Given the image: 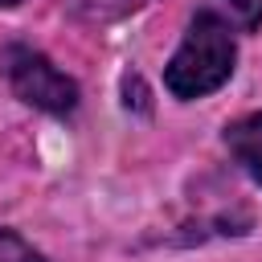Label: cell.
I'll use <instances>...</instances> for the list:
<instances>
[{
  "label": "cell",
  "instance_id": "6",
  "mask_svg": "<svg viewBox=\"0 0 262 262\" xmlns=\"http://www.w3.org/2000/svg\"><path fill=\"white\" fill-rule=\"evenodd\" d=\"M12 4H20V0H0V8H12Z\"/></svg>",
  "mask_w": 262,
  "mask_h": 262
},
{
  "label": "cell",
  "instance_id": "2",
  "mask_svg": "<svg viewBox=\"0 0 262 262\" xmlns=\"http://www.w3.org/2000/svg\"><path fill=\"white\" fill-rule=\"evenodd\" d=\"M0 74L8 78V86H12V94L20 102H29V106H37L45 115H74L78 111V98H82L78 82L70 74H61L33 45H20V41L4 45L0 49Z\"/></svg>",
  "mask_w": 262,
  "mask_h": 262
},
{
  "label": "cell",
  "instance_id": "1",
  "mask_svg": "<svg viewBox=\"0 0 262 262\" xmlns=\"http://www.w3.org/2000/svg\"><path fill=\"white\" fill-rule=\"evenodd\" d=\"M233 66H237V37H233V25L205 8L188 20L184 29V41L176 45V53L168 57L164 66V86L172 98L180 102H192V98H205L213 90H221L229 78H233Z\"/></svg>",
  "mask_w": 262,
  "mask_h": 262
},
{
  "label": "cell",
  "instance_id": "4",
  "mask_svg": "<svg viewBox=\"0 0 262 262\" xmlns=\"http://www.w3.org/2000/svg\"><path fill=\"white\" fill-rule=\"evenodd\" d=\"M0 262H45V254L33 250L16 229H4L0 225Z\"/></svg>",
  "mask_w": 262,
  "mask_h": 262
},
{
  "label": "cell",
  "instance_id": "5",
  "mask_svg": "<svg viewBox=\"0 0 262 262\" xmlns=\"http://www.w3.org/2000/svg\"><path fill=\"white\" fill-rule=\"evenodd\" d=\"M229 8L242 16L246 29H258L262 25V0H229Z\"/></svg>",
  "mask_w": 262,
  "mask_h": 262
},
{
  "label": "cell",
  "instance_id": "3",
  "mask_svg": "<svg viewBox=\"0 0 262 262\" xmlns=\"http://www.w3.org/2000/svg\"><path fill=\"white\" fill-rule=\"evenodd\" d=\"M225 147L237 160V168L262 188V111H250V115L225 123Z\"/></svg>",
  "mask_w": 262,
  "mask_h": 262
}]
</instances>
